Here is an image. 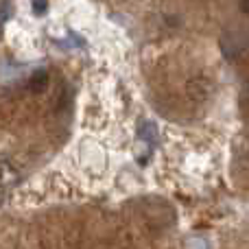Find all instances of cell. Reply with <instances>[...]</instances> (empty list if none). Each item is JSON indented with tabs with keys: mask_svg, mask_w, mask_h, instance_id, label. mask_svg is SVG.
I'll return each instance as SVG.
<instances>
[{
	"mask_svg": "<svg viewBox=\"0 0 249 249\" xmlns=\"http://www.w3.org/2000/svg\"><path fill=\"white\" fill-rule=\"evenodd\" d=\"M22 181V175L11 162H0V190L13 188Z\"/></svg>",
	"mask_w": 249,
	"mask_h": 249,
	"instance_id": "cell-1",
	"label": "cell"
},
{
	"mask_svg": "<svg viewBox=\"0 0 249 249\" xmlns=\"http://www.w3.org/2000/svg\"><path fill=\"white\" fill-rule=\"evenodd\" d=\"M46 86H48V72H46V70H37V72L31 77L29 88L33 92H44V90H46Z\"/></svg>",
	"mask_w": 249,
	"mask_h": 249,
	"instance_id": "cell-2",
	"label": "cell"
},
{
	"mask_svg": "<svg viewBox=\"0 0 249 249\" xmlns=\"http://www.w3.org/2000/svg\"><path fill=\"white\" fill-rule=\"evenodd\" d=\"M33 9H35V13H44V9H46V0H33Z\"/></svg>",
	"mask_w": 249,
	"mask_h": 249,
	"instance_id": "cell-3",
	"label": "cell"
},
{
	"mask_svg": "<svg viewBox=\"0 0 249 249\" xmlns=\"http://www.w3.org/2000/svg\"><path fill=\"white\" fill-rule=\"evenodd\" d=\"M2 201H4V195H2V193H0V206H2Z\"/></svg>",
	"mask_w": 249,
	"mask_h": 249,
	"instance_id": "cell-4",
	"label": "cell"
}]
</instances>
